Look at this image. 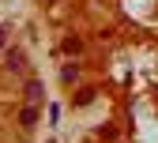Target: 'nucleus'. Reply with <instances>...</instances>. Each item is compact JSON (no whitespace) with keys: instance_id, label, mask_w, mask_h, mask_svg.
Masks as SVG:
<instances>
[{"instance_id":"39448f33","label":"nucleus","mask_w":158,"mask_h":143,"mask_svg":"<svg viewBox=\"0 0 158 143\" xmlns=\"http://www.w3.org/2000/svg\"><path fill=\"white\" fill-rule=\"evenodd\" d=\"M90 98H94V87H83L79 90V106H90Z\"/></svg>"},{"instance_id":"7ed1b4c3","label":"nucleus","mask_w":158,"mask_h":143,"mask_svg":"<svg viewBox=\"0 0 158 143\" xmlns=\"http://www.w3.org/2000/svg\"><path fill=\"white\" fill-rule=\"evenodd\" d=\"M34 120H38V106H27L23 113H19V124L23 128H34Z\"/></svg>"},{"instance_id":"0eeeda50","label":"nucleus","mask_w":158,"mask_h":143,"mask_svg":"<svg viewBox=\"0 0 158 143\" xmlns=\"http://www.w3.org/2000/svg\"><path fill=\"white\" fill-rule=\"evenodd\" d=\"M4 42H8V27L0 23V49H4Z\"/></svg>"},{"instance_id":"423d86ee","label":"nucleus","mask_w":158,"mask_h":143,"mask_svg":"<svg viewBox=\"0 0 158 143\" xmlns=\"http://www.w3.org/2000/svg\"><path fill=\"white\" fill-rule=\"evenodd\" d=\"M79 49H83V42H79V38H68V42H64V53H79Z\"/></svg>"},{"instance_id":"f257e3e1","label":"nucleus","mask_w":158,"mask_h":143,"mask_svg":"<svg viewBox=\"0 0 158 143\" xmlns=\"http://www.w3.org/2000/svg\"><path fill=\"white\" fill-rule=\"evenodd\" d=\"M4 60H8V72H23V68H27V53H23V49H8Z\"/></svg>"},{"instance_id":"20e7f679","label":"nucleus","mask_w":158,"mask_h":143,"mask_svg":"<svg viewBox=\"0 0 158 143\" xmlns=\"http://www.w3.org/2000/svg\"><path fill=\"white\" fill-rule=\"evenodd\" d=\"M60 79H64V83L72 87V83H75V79H79V64H68V68L60 72Z\"/></svg>"},{"instance_id":"f03ea898","label":"nucleus","mask_w":158,"mask_h":143,"mask_svg":"<svg viewBox=\"0 0 158 143\" xmlns=\"http://www.w3.org/2000/svg\"><path fill=\"white\" fill-rule=\"evenodd\" d=\"M42 83H38V79H30V83H27V90H23V98H27V106H38V102H42Z\"/></svg>"}]
</instances>
